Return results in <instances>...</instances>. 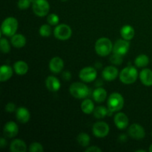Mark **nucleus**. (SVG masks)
Instances as JSON below:
<instances>
[{
    "instance_id": "nucleus-1",
    "label": "nucleus",
    "mask_w": 152,
    "mask_h": 152,
    "mask_svg": "<svg viewBox=\"0 0 152 152\" xmlns=\"http://www.w3.org/2000/svg\"><path fill=\"white\" fill-rule=\"evenodd\" d=\"M113 44L107 37H101L95 43V51L101 56H106L113 51Z\"/></svg>"
},
{
    "instance_id": "nucleus-2",
    "label": "nucleus",
    "mask_w": 152,
    "mask_h": 152,
    "mask_svg": "<svg viewBox=\"0 0 152 152\" xmlns=\"http://www.w3.org/2000/svg\"><path fill=\"white\" fill-rule=\"evenodd\" d=\"M138 77V71L134 66H127L120 74V80L123 83L130 85L135 83Z\"/></svg>"
},
{
    "instance_id": "nucleus-3",
    "label": "nucleus",
    "mask_w": 152,
    "mask_h": 152,
    "mask_svg": "<svg viewBox=\"0 0 152 152\" xmlns=\"http://www.w3.org/2000/svg\"><path fill=\"white\" fill-rule=\"evenodd\" d=\"M108 108L111 112H117L124 106V99L120 93L114 92L108 96L107 101Z\"/></svg>"
},
{
    "instance_id": "nucleus-4",
    "label": "nucleus",
    "mask_w": 152,
    "mask_h": 152,
    "mask_svg": "<svg viewBox=\"0 0 152 152\" xmlns=\"http://www.w3.org/2000/svg\"><path fill=\"white\" fill-rule=\"evenodd\" d=\"M18 21L14 17H7L2 22L1 27V33L7 37H13L18 29Z\"/></svg>"
},
{
    "instance_id": "nucleus-5",
    "label": "nucleus",
    "mask_w": 152,
    "mask_h": 152,
    "mask_svg": "<svg viewBox=\"0 0 152 152\" xmlns=\"http://www.w3.org/2000/svg\"><path fill=\"white\" fill-rule=\"evenodd\" d=\"M89 88L83 83H74L70 86L69 92L74 98L84 99L89 95Z\"/></svg>"
},
{
    "instance_id": "nucleus-6",
    "label": "nucleus",
    "mask_w": 152,
    "mask_h": 152,
    "mask_svg": "<svg viewBox=\"0 0 152 152\" xmlns=\"http://www.w3.org/2000/svg\"><path fill=\"white\" fill-rule=\"evenodd\" d=\"M34 13L39 17L47 16L50 10V4L47 0H34L32 4Z\"/></svg>"
},
{
    "instance_id": "nucleus-7",
    "label": "nucleus",
    "mask_w": 152,
    "mask_h": 152,
    "mask_svg": "<svg viewBox=\"0 0 152 152\" xmlns=\"http://www.w3.org/2000/svg\"><path fill=\"white\" fill-rule=\"evenodd\" d=\"M53 34L57 39L65 41L70 39L72 35V30L69 25L66 24H60L54 28Z\"/></svg>"
},
{
    "instance_id": "nucleus-8",
    "label": "nucleus",
    "mask_w": 152,
    "mask_h": 152,
    "mask_svg": "<svg viewBox=\"0 0 152 152\" xmlns=\"http://www.w3.org/2000/svg\"><path fill=\"white\" fill-rule=\"evenodd\" d=\"M97 76V71L93 67H86L83 68L81 71H80V80L84 83H91L94 81Z\"/></svg>"
},
{
    "instance_id": "nucleus-9",
    "label": "nucleus",
    "mask_w": 152,
    "mask_h": 152,
    "mask_svg": "<svg viewBox=\"0 0 152 152\" xmlns=\"http://www.w3.org/2000/svg\"><path fill=\"white\" fill-rule=\"evenodd\" d=\"M109 126L105 122L99 121L94 123L92 128V132L95 137L98 138H103L109 133Z\"/></svg>"
},
{
    "instance_id": "nucleus-10",
    "label": "nucleus",
    "mask_w": 152,
    "mask_h": 152,
    "mask_svg": "<svg viewBox=\"0 0 152 152\" xmlns=\"http://www.w3.org/2000/svg\"><path fill=\"white\" fill-rule=\"evenodd\" d=\"M129 48H130L129 41L124 39H119L114 43V46H113V53L123 56L128 53Z\"/></svg>"
},
{
    "instance_id": "nucleus-11",
    "label": "nucleus",
    "mask_w": 152,
    "mask_h": 152,
    "mask_svg": "<svg viewBox=\"0 0 152 152\" xmlns=\"http://www.w3.org/2000/svg\"><path fill=\"white\" fill-rule=\"evenodd\" d=\"M129 135L135 140H142L145 136V131L142 126L134 123L129 128Z\"/></svg>"
},
{
    "instance_id": "nucleus-12",
    "label": "nucleus",
    "mask_w": 152,
    "mask_h": 152,
    "mask_svg": "<svg viewBox=\"0 0 152 152\" xmlns=\"http://www.w3.org/2000/svg\"><path fill=\"white\" fill-rule=\"evenodd\" d=\"M3 133L7 137L13 138L19 133V127L15 122L9 121L4 124L3 128Z\"/></svg>"
},
{
    "instance_id": "nucleus-13",
    "label": "nucleus",
    "mask_w": 152,
    "mask_h": 152,
    "mask_svg": "<svg viewBox=\"0 0 152 152\" xmlns=\"http://www.w3.org/2000/svg\"><path fill=\"white\" fill-rule=\"evenodd\" d=\"M129 120L127 115L123 112H119L114 117V123L117 129L120 130L126 129L129 126Z\"/></svg>"
},
{
    "instance_id": "nucleus-14",
    "label": "nucleus",
    "mask_w": 152,
    "mask_h": 152,
    "mask_svg": "<svg viewBox=\"0 0 152 152\" xmlns=\"http://www.w3.org/2000/svg\"><path fill=\"white\" fill-rule=\"evenodd\" d=\"M64 68V62L59 56H55L50 59L49 62V68L54 74H59Z\"/></svg>"
},
{
    "instance_id": "nucleus-15",
    "label": "nucleus",
    "mask_w": 152,
    "mask_h": 152,
    "mask_svg": "<svg viewBox=\"0 0 152 152\" xmlns=\"http://www.w3.org/2000/svg\"><path fill=\"white\" fill-rule=\"evenodd\" d=\"M118 70L114 66H107L102 71V77L106 81H113L118 77Z\"/></svg>"
},
{
    "instance_id": "nucleus-16",
    "label": "nucleus",
    "mask_w": 152,
    "mask_h": 152,
    "mask_svg": "<svg viewBox=\"0 0 152 152\" xmlns=\"http://www.w3.org/2000/svg\"><path fill=\"white\" fill-rule=\"evenodd\" d=\"M45 86L50 91L56 92L60 89L61 83L56 77L49 76L45 80Z\"/></svg>"
},
{
    "instance_id": "nucleus-17",
    "label": "nucleus",
    "mask_w": 152,
    "mask_h": 152,
    "mask_svg": "<svg viewBox=\"0 0 152 152\" xmlns=\"http://www.w3.org/2000/svg\"><path fill=\"white\" fill-rule=\"evenodd\" d=\"M16 120L21 123H27L31 118V114L28 108L25 107H19L16 110Z\"/></svg>"
},
{
    "instance_id": "nucleus-18",
    "label": "nucleus",
    "mask_w": 152,
    "mask_h": 152,
    "mask_svg": "<svg viewBox=\"0 0 152 152\" xmlns=\"http://www.w3.org/2000/svg\"><path fill=\"white\" fill-rule=\"evenodd\" d=\"M140 79L144 86H152V71L148 68L142 69L140 73Z\"/></svg>"
},
{
    "instance_id": "nucleus-19",
    "label": "nucleus",
    "mask_w": 152,
    "mask_h": 152,
    "mask_svg": "<svg viewBox=\"0 0 152 152\" xmlns=\"http://www.w3.org/2000/svg\"><path fill=\"white\" fill-rule=\"evenodd\" d=\"M10 151L12 152H25L27 151L26 143L20 139H16L10 145Z\"/></svg>"
},
{
    "instance_id": "nucleus-20",
    "label": "nucleus",
    "mask_w": 152,
    "mask_h": 152,
    "mask_svg": "<svg viewBox=\"0 0 152 152\" xmlns=\"http://www.w3.org/2000/svg\"><path fill=\"white\" fill-rule=\"evenodd\" d=\"M10 42L13 47L16 48H21L26 45V38L22 34H16L13 37H11Z\"/></svg>"
},
{
    "instance_id": "nucleus-21",
    "label": "nucleus",
    "mask_w": 152,
    "mask_h": 152,
    "mask_svg": "<svg viewBox=\"0 0 152 152\" xmlns=\"http://www.w3.org/2000/svg\"><path fill=\"white\" fill-rule=\"evenodd\" d=\"M120 34H121L123 39L130 41L134 37L135 31L133 27L129 25H126L122 27L121 30H120Z\"/></svg>"
},
{
    "instance_id": "nucleus-22",
    "label": "nucleus",
    "mask_w": 152,
    "mask_h": 152,
    "mask_svg": "<svg viewBox=\"0 0 152 152\" xmlns=\"http://www.w3.org/2000/svg\"><path fill=\"white\" fill-rule=\"evenodd\" d=\"M13 76V69L10 66L4 65L0 68V81L4 83L10 80Z\"/></svg>"
},
{
    "instance_id": "nucleus-23",
    "label": "nucleus",
    "mask_w": 152,
    "mask_h": 152,
    "mask_svg": "<svg viewBox=\"0 0 152 152\" xmlns=\"http://www.w3.org/2000/svg\"><path fill=\"white\" fill-rule=\"evenodd\" d=\"M28 65L25 61L19 60L17 61L14 63L13 65V69H14L16 74H17L18 75H25L28 73Z\"/></svg>"
},
{
    "instance_id": "nucleus-24",
    "label": "nucleus",
    "mask_w": 152,
    "mask_h": 152,
    "mask_svg": "<svg viewBox=\"0 0 152 152\" xmlns=\"http://www.w3.org/2000/svg\"><path fill=\"white\" fill-rule=\"evenodd\" d=\"M107 97V91L103 88L98 87L93 92V98L96 102H102Z\"/></svg>"
},
{
    "instance_id": "nucleus-25",
    "label": "nucleus",
    "mask_w": 152,
    "mask_h": 152,
    "mask_svg": "<svg viewBox=\"0 0 152 152\" xmlns=\"http://www.w3.org/2000/svg\"><path fill=\"white\" fill-rule=\"evenodd\" d=\"M94 104L90 99H86L82 102L81 109L83 113L86 114H91L94 111Z\"/></svg>"
},
{
    "instance_id": "nucleus-26",
    "label": "nucleus",
    "mask_w": 152,
    "mask_h": 152,
    "mask_svg": "<svg viewBox=\"0 0 152 152\" xmlns=\"http://www.w3.org/2000/svg\"><path fill=\"white\" fill-rule=\"evenodd\" d=\"M149 63V58L145 54H140L134 59V64L138 68H143L147 66Z\"/></svg>"
},
{
    "instance_id": "nucleus-27",
    "label": "nucleus",
    "mask_w": 152,
    "mask_h": 152,
    "mask_svg": "<svg viewBox=\"0 0 152 152\" xmlns=\"http://www.w3.org/2000/svg\"><path fill=\"white\" fill-rule=\"evenodd\" d=\"M90 136L87 133L82 132L77 136V140L78 143L83 147H88L90 143Z\"/></svg>"
},
{
    "instance_id": "nucleus-28",
    "label": "nucleus",
    "mask_w": 152,
    "mask_h": 152,
    "mask_svg": "<svg viewBox=\"0 0 152 152\" xmlns=\"http://www.w3.org/2000/svg\"><path fill=\"white\" fill-rule=\"evenodd\" d=\"M109 109H107L104 106H97L96 108H94V115L96 118L97 119H102L104 117H106L108 115V113Z\"/></svg>"
},
{
    "instance_id": "nucleus-29",
    "label": "nucleus",
    "mask_w": 152,
    "mask_h": 152,
    "mask_svg": "<svg viewBox=\"0 0 152 152\" xmlns=\"http://www.w3.org/2000/svg\"><path fill=\"white\" fill-rule=\"evenodd\" d=\"M39 35L41 37H48L51 35L52 30L51 27L50 26V25H48V24H45L40 26L39 30Z\"/></svg>"
},
{
    "instance_id": "nucleus-30",
    "label": "nucleus",
    "mask_w": 152,
    "mask_h": 152,
    "mask_svg": "<svg viewBox=\"0 0 152 152\" xmlns=\"http://www.w3.org/2000/svg\"><path fill=\"white\" fill-rule=\"evenodd\" d=\"M0 48L3 53H8L10 50V45L9 42L6 39L1 38L0 41Z\"/></svg>"
},
{
    "instance_id": "nucleus-31",
    "label": "nucleus",
    "mask_w": 152,
    "mask_h": 152,
    "mask_svg": "<svg viewBox=\"0 0 152 152\" xmlns=\"http://www.w3.org/2000/svg\"><path fill=\"white\" fill-rule=\"evenodd\" d=\"M123 56L117 54V53H114V54L110 57V62H111L113 65H120L123 63Z\"/></svg>"
},
{
    "instance_id": "nucleus-32",
    "label": "nucleus",
    "mask_w": 152,
    "mask_h": 152,
    "mask_svg": "<svg viewBox=\"0 0 152 152\" xmlns=\"http://www.w3.org/2000/svg\"><path fill=\"white\" fill-rule=\"evenodd\" d=\"M34 0H19L17 2V6L20 10H26L33 4Z\"/></svg>"
},
{
    "instance_id": "nucleus-33",
    "label": "nucleus",
    "mask_w": 152,
    "mask_h": 152,
    "mask_svg": "<svg viewBox=\"0 0 152 152\" xmlns=\"http://www.w3.org/2000/svg\"><path fill=\"white\" fill-rule=\"evenodd\" d=\"M48 23L50 25H56L59 23V18L56 13H50L47 17Z\"/></svg>"
},
{
    "instance_id": "nucleus-34",
    "label": "nucleus",
    "mask_w": 152,
    "mask_h": 152,
    "mask_svg": "<svg viewBox=\"0 0 152 152\" xmlns=\"http://www.w3.org/2000/svg\"><path fill=\"white\" fill-rule=\"evenodd\" d=\"M29 151L31 152H42L44 151V148L42 144L39 142H33L29 147Z\"/></svg>"
},
{
    "instance_id": "nucleus-35",
    "label": "nucleus",
    "mask_w": 152,
    "mask_h": 152,
    "mask_svg": "<svg viewBox=\"0 0 152 152\" xmlns=\"http://www.w3.org/2000/svg\"><path fill=\"white\" fill-rule=\"evenodd\" d=\"M5 111L8 113L14 112L16 111V105L13 102H8L5 106Z\"/></svg>"
},
{
    "instance_id": "nucleus-36",
    "label": "nucleus",
    "mask_w": 152,
    "mask_h": 152,
    "mask_svg": "<svg viewBox=\"0 0 152 152\" xmlns=\"http://www.w3.org/2000/svg\"><path fill=\"white\" fill-rule=\"evenodd\" d=\"M86 152H101L102 149L99 148L98 146H91L86 149Z\"/></svg>"
},
{
    "instance_id": "nucleus-37",
    "label": "nucleus",
    "mask_w": 152,
    "mask_h": 152,
    "mask_svg": "<svg viewBox=\"0 0 152 152\" xmlns=\"http://www.w3.org/2000/svg\"><path fill=\"white\" fill-rule=\"evenodd\" d=\"M62 79L64 80H66V81H69L71 79V74L69 71H64L62 73Z\"/></svg>"
},
{
    "instance_id": "nucleus-38",
    "label": "nucleus",
    "mask_w": 152,
    "mask_h": 152,
    "mask_svg": "<svg viewBox=\"0 0 152 152\" xmlns=\"http://www.w3.org/2000/svg\"><path fill=\"white\" fill-rule=\"evenodd\" d=\"M119 140L121 142H126L128 140V137L126 134H121L119 137Z\"/></svg>"
},
{
    "instance_id": "nucleus-39",
    "label": "nucleus",
    "mask_w": 152,
    "mask_h": 152,
    "mask_svg": "<svg viewBox=\"0 0 152 152\" xmlns=\"http://www.w3.org/2000/svg\"><path fill=\"white\" fill-rule=\"evenodd\" d=\"M6 145H7V142H6L5 139L1 137V139H0V147H1V148H4V146H6Z\"/></svg>"
},
{
    "instance_id": "nucleus-40",
    "label": "nucleus",
    "mask_w": 152,
    "mask_h": 152,
    "mask_svg": "<svg viewBox=\"0 0 152 152\" xmlns=\"http://www.w3.org/2000/svg\"><path fill=\"white\" fill-rule=\"evenodd\" d=\"M136 151H137V152H139V151H140V152H145L146 151H145V150H142V149H141V150H137Z\"/></svg>"
},
{
    "instance_id": "nucleus-41",
    "label": "nucleus",
    "mask_w": 152,
    "mask_h": 152,
    "mask_svg": "<svg viewBox=\"0 0 152 152\" xmlns=\"http://www.w3.org/2000/svg\"><path fill=\"white\" fill-rule=\"evenodd\" d=\"M148 150H149V151H150V152H152V144H151V145H150L149 149H148Z\"/></svg>"
},
{
    "instance_id": "nucleus-42",
    "label": "nucleus",
    "mask_w": 152,
    "mask_h": 152,
    "mask_svg": "<svg viewBox=\"0 0 152 152\" xmlns=\"http://www.w3.org/2000/svg\"><path fill=\"white\" fill-rule=\"evenodd\" d=\"M61 1H68V0H61Z\"/></svg>"
},
{
    "instance_id": "nucleus-43",
    "label": "nucleus",
    "mask_w": 152,
    "mask_h": 152,
    "mask_svg": "<svg viewBox=\"0 0 152 152\" xmlns=\"http://www.w3.org/2000/svg\"><path fill=\"white\" fill-rule=\"evenodd\" d=\"M151 136H152V133H151Z\"/></svg>"
}]
</instances>
